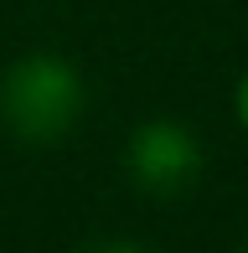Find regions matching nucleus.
<instances>
[{"label": "nucleus", "mask_w": 248, "mask_h": 253, "mask_svg": "<svg viewBox=\"0 0 248 253\" xmlns=\"http://www.w3.org/2000/svg\"><path fill=\"white\" fill-rule=\"evenodd\" d=\"M78 109H83L78 78L57 57H26L0 83V119L10 124L16 140H31V145L62 140L67 124L78 119Z\"/></svg>", "instance_id": "1"}, {"label": "nucleus", "mask_w": 248, "mask_h": 253, "mask_svg": "<svg viewBox=\"0 0 248 253\" xmlns=\"http://www.w3.org/2000/svg\"><path fill=\"white\" fill-rule=\"evenodd\" d=\"M129 170L150 191H181L197 176V145L176 124H145L129 145Z\"/></svg>", "instance_id": "2"}, {"label": "nucleus", "mask_w": 248, "mask_h": 253, "mask_svg": "<svg viewBox=\"0 0 248 253\" xmlns=\"http://www.w3.org/2000/svg\"><path fill=\"white\" fill-rule=\"evenodd\" d=\"M238 119L248 124V78H243V83H238Z\"/></svg>", "instance_id": "3"}]
</instances>
